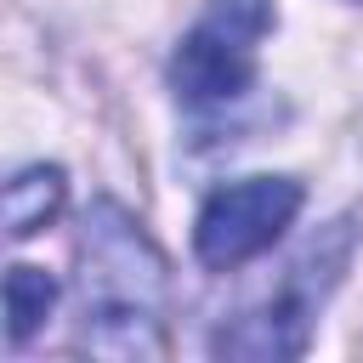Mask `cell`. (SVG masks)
Listing matches in <instances>:
<instances>
[{
    "mask_svg": "<svg viewBox=\"0 0 363 363\" xmlns=\"http://www.w3.org/2000/svg\"><path fill=\"white\" fill-rule=\"evenodd\" d=\"M79 346L102 357H164V255L113 199L79 227Z\"/></svg>",
    "mask_w": 363,
    "mask_h": 363,
    "instance_id": "1",
    "label": "cell"
},
{
    "mask_svg": "<svg viewBox=\"0 0 363 363\" xmlns=\"http://www.w3.org/2000/svg\"><path fill=\"white\" fill-rule=\"evenodd\" d=\"M272 28V0H210L170 57V85L187 108L238 102L255 79L261 40Z\"/></svg>",
    "mask_w": 363,
    "mask_h": 363,
    "instance_id": "2",
    "label": "cell"
},
{
    "mask_svg": "<svg viewBox=\"0 0 363 363\" xmlns=\"http://www.w3.org/2000/svg\"><path fill=\"white\" fill-rule=\"evenodd\" d=\"M301 210V182L295 176H238L216 187L193 221V250L210 272H233L255 255H267L284 227Z\"/></svg>",
    "mask_w": 363,
    "mask_h": 363,
    "instance_id": "3",
    "label": "cell"
},
{
    "mask_svg": "<svg viewBox=\"0 0 363 363\" xmlns=\"http://www.w3.org/2000/svg\"><path fill=\"white\" fill-rule=\"evenodd\" d=\"M62 199H68V182H62L57 164H28V170H17V176L6 182V233H11V238L40 233V227L62 210Z\"/></svg>",
    "mask_w": 363,
    "mask_h": 363,
    "instance_id": "4",
    "label": "cell"
},
{
    "mask_svg": "<svg viewBox=\"0 0 363 363\" xmlns=\"http://www.w3.org/2000/svg\"><path fill=\"white\" fill-rule=\"evenodd\" d=\"M57 306V278L40 267H11L6 272V318H11V346H23Z\"/></svg>",
    "mask_w": 363,
    "mask_h": 363,
    "instance_id": "5",
    "label": "cell"
}]
</instances>
